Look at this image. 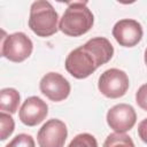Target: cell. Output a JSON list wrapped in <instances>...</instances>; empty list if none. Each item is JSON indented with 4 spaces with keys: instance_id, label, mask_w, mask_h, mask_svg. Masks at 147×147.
<instances>
[{
    "instance_id": "8992f818",
    "label": "cell",
    "mask_w": 147,
    "mask_h": 147,
    "mask_svg": "<svg viewBox=\"0 0 147 147\" xmlns=\"http://www.w3.org/2000/svg\"><path fill=\"white\" fill-rule=\"evenodd\" d=\"M67 137L68 130L64 122L52 118L39 129L37 140L39 147H64Z\"/></svg>"
},
{
    "instance_id": "52a82bcc",
    "label": "cell",
    "mask_w": 147,
    "mask_h": 147,
    "mask_svg": "<svg viewBox=\"0 0 147 147\" xmlns=\"http://www.w3.org/2000/svg\"><path fill=\"white\" fill-rule=\"evenodd\" d=\"M107 124L117 133H125L131 130L137 122L134 108L127 103H118L111 107L106 116Z\"/></svg>"
},
{
    "instance_id": "7a4b0ae2",
    "label": "cell",
    "mask_w": 147,
    "mask_h": 147,
    "mask_svg": "<svg viewBox=\"0 0 147 147\" xmlns=\"http://www.w3.org/2000/svg\"><path fill=\"white\" fill-rule=\"evenodd\" d=\"M94 23V16L87 7V1L68 2L63 13L59 30L69 37H80L88 32Z\"/></svg>"
},
{
    "instance_id": "9c48e42d",
    "label": "cell",
    "mask_w": 147,
    "mask_h": 147,
    "mask_svg": "<svg viewBox=\"0 0 147 147\" xmlns=\"http://www.w3.org/2000/svg\"><path fill=\"white\" fill-rule=\"evenodd\" d=\"M141 24L132 18H123L115 23L113 28V37L123 47H133L142 39Z\"/></svg>"
},
{
    "instance_id": "4fadbf2b",
    "label": "cell",
    "mask_w": 147,
    "mask_h": 147,
    "mask_svg": "<svg viewBox=\"0 0 147 147\" xmlns=\"http://www.w3.org/2000/svg\"><path fill=\"white\" fill-rule=\"evenodd\" d=\"M0 124H1L0 139L3 141L14 132L15 122H14L13 117L9 114H6L5 111H1L0 113Z\"/></svg>"
},
{
    "instance_id": "9a60e30c",
    "label": "cell",
    "mask_w": 147,
    "mask_h": 147,
    "mask_svg": "<svg viewBox=\"0 0 147 147\" xmlns=\"http://www.w3.org/2000/svg\"><path fill=\"white\" fill-rule=\"evenodd\" d=\"M6 147H36L34 140L30 134L26 133H20L15 136L7 145Z\"/></svg>"
},
{
    "instance_id": "7c38bea8",
    "label": "cell",
    "mask_w": 147,
    "mask_h": 147,
    "mask_svg": "<svg viewBox=\"0 0 147 147\" xmlns=\"http://www.w3.org/2000/svg\"><path fill=\"white\" fill-rule=\"evenodd\" d=\"M103 147H134V142L130 136L125 133H110L103 142Z\"/></svg>"
},
{
    "instance_id": "5bb4252c",
    "label": "cell",
    "mask_w": 147,
    "mask_h": 147,
    "mask_svg": "<svg viewBox=\"0 0 147 147\" xmlns=\"http://www.w3.org/2000/svg\"><path fill=\"white\" fill-rule=\"evenodd\" d=\"M68 147H98V141L90 133H79L70 141Z\"/></svg>"
},
{
    "instance_id": "3957f363",
    "label": "cell",
    "mask_w": 147,
    "mask_h": 147,
    "mask_svg": "<svg viewBox=\"0 0 147 147\" xmlns=\"http://www.w3.org/2000/svg\"><path fill=\"white\" fill-rule=\"evenodd\" d=\"M59 14L49 1L37 0L30 7L29 28L38 37H51L59 30Z\"/></svg>"
},
{
    "instance_id": "6da1fadb",
    "label": "cell",
    "mask_w": 147,
    "mask_h": 147,
    "mask_svg": "<svg viewBox=\"0 0 147 147\" xmlns=\"http://www.w3.org/2000/svg\"><path fill=\"white\" fill-rule=\"evenodd\" d=\"M114 47L105 37H95L71 51L65 59L67 71L77 79L91 76L99 67L110 61Z\"/></svg>"
},
{
    "instance_id": "277c9868",
    "label": "cell",
    "mask_w": 147,
    "mask_h": 147,
    "mask_svg": "<svg viewBox=\"0 0 147 147\" xmlns=\"http://www.w3.org/2000/svg\"><path fill=\"white\" fill-rule=\"evenodd\" d=\"M33 49L32 40L24 32H15L6 34L1 38V56L11 62H23L26 60Z\"/></svg>"
},
{
    "instance_id": "30bf717a",
    "label": "cell",
    "mask_w": 147,
    "mask_h": 147,
    "mask_svg": "<svg viewBox=\"0 0 147 147\" xmlns=\"http://www.w3.org/2000/svg\"><path fill=\"white\" fill-rule=\"evenodd\" d=\"M48 114L47 103L39 96H29L25 99L18 111L20 121L26 126L40 124Z\"/></svg>"
},
{
    "instance_id": "ba28073f",
    "label": "cell",
    "mask_w": 147,
    "mask_h": 147,
    "mask_svg": "<svg viewBox=\"0 0 147 147\" xmlns=\"http://www.w3.org/2000/svg\"><path fill=\"white\" fill-rule=\"evenodd\" d=\"M40 92L51 101L60 102L65 100L70 94V83L57 72L46 74L39 83Z\"/></svg>"
},
{
    "instance_id": "8fae6325",
    "label": "cell",
    "mask_w": 147,
    "mask_h": 147,
    "mask_svg": "<svg viewBox=\"0 0 147 147\" xmlns=\"http://www.w3.org/2000/svg\"><path fill=\"white\" fill-rule=\"evenodd\" d=\"M20 93L13 87L2 88L0 92V109L9 114H15L20 105Z\"/></svg>"
},
{
    "instance_id": "e0dca14e",
    "label": "cell",
    "mask_w": 147,
    "mask_h": 147,
    "mask_svg": "<svg viewBox=\"0 0 147 147\" xmlns=\"http://www.w3.org/2000/svg\"><path fill=\"white\" fill-rule=\"evenodd\" d=\"M138 134H139V138L145 144H147V118L142 119L139 123V125H138Z\"/></svg>"
},
{
    "instance_id": "5b68a950",
    "label": "cell",
    "mask_w": 147,
    "mask_h": 147,
    "mask_svg": "<svg viewBox=\"0 0 147 147\" xmlns=\"http://www.w3.org/2000/svg\"><path fill=\"white\" fill-rule=\"evenodd\" d=\"M129 77L125 71L111 68L101 74L98 82V88L106 98L117 99L123 96L129 90Z\"/></svg>"
},
{
    "instance_id": "ac0fdd59",
    "label": "cell",
    "mask_w": 147,
    "mask_h": 147,
    "mask_svg": "<svg viewBox=\"0 0 147 147\" xmlns=\"http://www.w3.org/2000/svg\"><path fill=\"white\" fill-rule=\"evenodd\" d=\"M144 60H145V63L147 65V48L145 49V55H144Z\"/></svg>"
},
{
    "instance_id": "2e32d148",
    "label": "cell",
    "mask_w": 147,
    "mask_h": 147,
    "mask_svg": "<svg viewBox=\"0 0 147 147\" xmlns=\"http://www.w3.org/2000/svg\"><path fill=\"white\" fill-rule=\"evenodd\" d=\"M136 102L142 110L147 111V83L141 85L136 92Z\"/></svg>"
}]
</instances>
